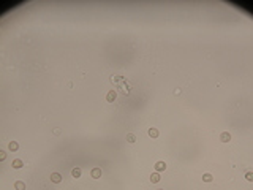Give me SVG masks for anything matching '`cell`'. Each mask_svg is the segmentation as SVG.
<instances>
[{
	"mask_svg": "<svg viewBox=\"0 0 253 190\" xmlns=\"http://www.w3.org/2000/svg\"><path fill=\"white\" fill-rule=\"evenodd\" d=\"M116 97H117L116 90H109V92H108V95H106V100H108L109 103H112V101L116 100Z\"/></svg>",
	"mask_w": 253,
	"mask_h": 190,
	"instance_id": "cell-2",
	"label": "cell"
},
{
	"mask_svg": "<svg viewBox=\"0 0 253 190\" xmlns=\"http://www.w3.org/2000/svg\"><path fill=\"white\" fill-rule=\"evenodd\" d=\"M245 179H247V181H250V182H252V181H253V173H250V171H249V173H247V174H245Z\"/></svg>",
	"mask_w": 253,
	"mask_h": 190,
	"instance_id": "cell-14",
	"label": "cell"
},
{
	"mask_svg": "<svg viewBox=\"0 0 253 190\" xmlns=\"http://www.w3.org/2000/svg\"><path fill=\"white\" fill-rule=\"evenodd\" d=\"M127 141H128V143H135V141H136V136H135L133 133H128V135H127Z\"/></svg>",
	"mask_w": 253,
	"mask_h": 190,
	"instance_id": "cell-13",
	"label": "cell"
},
{
	"mask_svg": "<svg viewBox=\"0 0 253 190\" xmlns=\"http://www.w3.org/2000/svg\"><path fill=\"white\" fill-rule=\"evenodd\" d=\"M22 160H19V159H16V160H13V168H16V170H19V168H22Z\"/></svg>",
	"mask_w": 253,
	"mask_h": 190,
	"instance_id": "cell-6",
	"label": "cell"
},
{
	"mask_svg": "<svg viewBox=\"0 0 253 190\" xmlns=\"http://www.w3.org/2000/svg\"><path fill=\"white\" fill-rule=\"evenodd\" d=\"M150 181H152L154 184H155V182H158V181H160V174H158V173H154V174L150 176Z\"/></svg>",
	"mask_w": 253,
	"mask_h": 190,
	"instance_id": "cell-11",
	"label": "cell"
},
{
	"mask_svg": "<svg viewBox=\"0 0 253 190\" xmlns=\"http://www.w3.org/2000/svg\"><path fill=\"white\" fill-rule=\"evenodd\" d=\"M71 176L76 178V179L81 178V170H79V168H73V170H71Z\"/></svg>",
	"mask_w": 253,
	"mask_h": 190,
	"instance_id": "cell-9",
	"label": "cell"
},
{
	"mask_svg": "<svg viewBox=\"0 0 253 190\" xmlns=\"http://www.w3.org/2000/svg\"><path fill=\"white\" fill-rule=\"evenodd\" d=\"M14 189L16 190H25V184H24L22 181H17V182L14 184Z\"/></svg>",
	"mask_w": 253,
	"mask_h": 190,
	"instance_id": "cell-10",
	"label": "cell"
},
{
	"mask_svg": "<svg viewBox=\"0 0 253 190\" xmlns=\"http://www.w3.org/2000/svg\"><path fill=\"white\" fill-rule=\"evenodd\" d=\"M214 178H212V174H209V173H206V174H203V181L204 182H211Z\"/></svg>",
	"mask_w": 253,
	"mask_h": 190,
	"instance_id": "cell-12",
	"label": "cell"
},
{
	"mask_svg": "<svg viewBox=\"0 0 253 190\" xmlns=\"http://www.w3.org/2000/svg\"><path fill=\"white\" fill-rule=\"evenodd\" d=\"M149 136H150V138H157V136H158V130L154 128V127L149 128Z\"/></svg>",
	"mask_w": 253,
	"mask_h": 190,
	"instance_id": "cell-7",
	"label": "cell"
},
{
	"mask_svg": "<svg viewBox=\"0 0 253 190\" xmlns=\"http://www.w3.org/2000/svg\"><path fill=\"white\" fill-rule=\"evenodd\" d=\"M5 159H6V152H2L0 154V160H5Z\"/></svg>",
	"mask_w": 253,
	"mask_h": 190,
	"instance_id": "cell-15",
	"label": "cell"
},
{
	"mask_svg": "<svg viewBox=\"0 0 253 190\" xmlns=\"http://www.w3.org/2000/svg\"><path fill=\"white\" fill-rule=\"evenodd\" d=\"M90 176H92L93 179H100V178H101V170H100V168H93L92 173H90Z\"/></svg>",
	"mask_w": 253,
	"mask_h": 190,
	"instance_id": "cell-4",
	"label": "cell"
},
{
	"mask_svg": "<svg viewBox=\"0 0 253 190\" xmlns=\"http://www.w3.org/2000/svg\"><path fill=\"white\" fill-rule=\"evenodd\" d=\"M220 141H222V143H230V141H231V135H230L228 132H223V133L220 135Z\"/></svg>",
	"mask_w": 253,
	"mask_h": 190,
	"instance_id": "cell-1",
	"label": "cell"
},
{
	"mask_svg": "<svg viewBox=\"0 0 253 190\" xmlns=\"http://www.w3.org/2000/svg\"><path fill=\"white\" fill-rule=\"evenodd\" d=\"M51 181L55 182V184H59V182L62 181V176H60L59 173H52V174H51Z\"/></svg>",
	"mask_w": 253,
	"mask_h": 190,
	"instance_id": "cell-5",
	"label": "cell"
},
{
	"mask_svg": "<svg viewBox=\"0 0 253 190\" xmlns=\"http://www.w3.org/2000/svg\"><path fill=\"white\" fill-rule=\"evenodd\" d=\"M8 147H9V151H11V152H14V151H17V149H19V144H17L16 141H11Z\"/></svg>",
	"mask_w": 253,
	"mask_h": 190,
	"instance_id": "cell-8",
	"label": "cell"
},
{
	"mask_svg": "<svg viewBox=\"0 0 253 190\" xmlns=\"http://www.w3.org/2000/svg\"><path fill=\"white\" fill-rule=\"evenodd\" d=\"M155 170H157V173L165 171V170H166V163H165V162H157V163H155Z\"/></svg>",
	"mask_w": 253,
	"mask_h": 190,
	"instance_id": "cell-3",
	"label": "cell"
}]
</instances>
